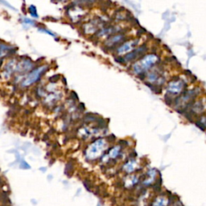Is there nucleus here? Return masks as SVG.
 Masks as SVG:
<instances>
[{"label": "nucleus", "mask_w": 206, "mask_h": 206, "mask_svg": "<svg viewBox=\"0 0 206 206\" xmlns=\"http://www.w3.org/2000/svg\"><path fill=\"white\" fill-rule=\"evenodd\" d=\"M122 38H123V36H122V35H117V36H113L112 38H110V39L108 40V46H112V45H115V44L118 43V42H120V41L122 40Z\"/></svg>", "instance_id": "nucleus-6"}, {"label": "nucleus", "mask_w": 206, "mask_h": 206, "mask_svg": "<svg viewBox=\"0 0 206 206\" xmlns=\"http://www.w3.org/2000/svg\"><path fill=\"white\" fill-rule=\"evenodd\" d=\"M158 56L154 54H149L148 56H144V58L141 59L139 61L135 63L133 66V69L135 73L141 74L142 72H145L148 68L152 66L154 64L158 61Z\"/></svg>", "instance_id": "nucleus-1"}, {"label": "nucleus", "mask_w": 206, "mask_h": 206, "mask_svg": "<svg viewBox=\"0 0 206 206\" xmlns=\"http://www.w3.org/2000/svg\"><path fill=\"white\" fill-rule=\"evenodd\" d=\"M28 10H29V11H30V14H31L33 17H36V18L38 17V15H37V12H36V8L35 6H33V5L30 6Z\"/></svg>", "instance_id": "nucleus-8"}, {"label": "nucleus", "mask_w": 206, "mask_h": 206, "mask_svg": "<svg viewBox=\"0 0 206 206\" xmlns=\"http://www.w3.org/2000/svg\"><path fill=\"white\" fill-rule=\"evenodd\" d=\"M60 1H66V0H60Z\"/></svg>", "instance_id": "nucleus-11"}, {"label": "nucleus", "mask_w": 206, "mask_h": 206, "mask_svg": "<svg viewBox=\"0 0 206 206\" xmlns=\"http://www.w3.org/2000/svg\"><path fill=\"white\" fill-rule=\"evenodd\" d=\"M39 31H41V32H43V33H46V34H49V35H50V36H53V37H55V36H56V34H54V33H52V31H49V30H47V29H45V28H41V29H39Z\"/></svg>", "instance_id": "nucleus-9"}, {"label": "nucleus", "mask_w": 206, "mask_h": 206, "mask_svg": "<svg viewBox=\"0 0 206 206\" xmlns=\"http://www.w3.org/2000/svg\"><path fill=\"white\" fill-rule=\"evenodd\" d=\"M23 22L25 23L26 24H29V25H34V22L31 20V19H27V18H24L23 19Z\"/></svg>", "instance_id": "nucleus-10"}, {"label": "nucleus", "mask_w": 206, "mask_h": 206, "mask_svg": "<svg viewBox=\"0 0 206 206\" xmlns=\"http://www.w3.org/2000/svg\"><path fill=\"white\" fill-rule=\"evenodd\" d=\"M184 83L183 81H172L169 83L167 86V90L173 94H176L179 93L181 90L184 89Z\"/></svg>", "instance_id": "nucleus-3"}, {"label": "nucleus", "mask_w": 206, "mask_h": 206, "mask_svg": "<svg viewBox=\"0 0 206 206\" xmlns=\"http://www.w3.org/2000/svg\"><path fill=\"white\" fill-rule=\"evenodd\" d=\"M166 201L165 199L163 198V197H159V198H157L156 201L154 202V205L153 206H166Z\"/></svg>", "instance_id": "nucleus-7"}, {"label": "nucleus", "mask_w": 206, "mask_h": 206, "mask_svg": "<svg viewBox=\"0 0 206 206\" xmlns=\"http://www.w3.org/2000/svg\"><path fill=\"white\" fill-rule=\"evenodd\" d=\"M138 44V41H130L126 42L125 44L121 45L118 49V54H124L129 52L130 51L134 49V47Z\"/></svg>", "instance_id": "nucleus-4"}, {"label": "nucleus", "mask_w": 206, "mask_h": 206, "mask_svg": "<svg viewBox=\"0 0 206 206\" xmlns=\"http://www.w3.org/2000/svg\"><path fill=\"white\" fill-rule=\"evenodd\" d=\"M146 51V47H141V48H139L137 49H135L133 52H131L130 53H128L126 56H125V60L126 61H130L132 60H134L136 59L137 57H139L140 55L144 53V52Z\"/></svg>", "instance_id": "nucleus-5"}, {"label": "nucleus", "mask_w": 206, "mask_h": 206, "mask_svg": "<svg viewBox=\"0 0 206 206\" xmlns=\"http://www.w3.org/2000/svg\"><path fill=\"white\" fill-rule=\"evenodd\" d=\"M46 69H47V66H41V67L35 69L34 71H32V72L27 76V79L23 82V84L25 85H31L33 82L36 81L40 78L41 74H43V73L46 71Z\"/></svg>", "instance_id": "nucleus-2"}]
</instances>
